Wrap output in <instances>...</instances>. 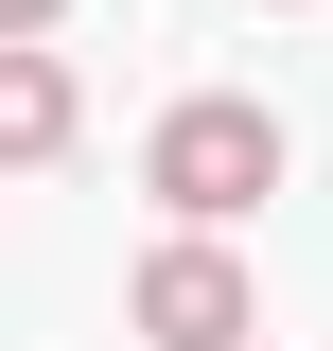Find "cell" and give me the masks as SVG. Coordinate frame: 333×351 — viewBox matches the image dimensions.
Wrapping results in <instances>:
<instances>
[{
    "label": "cell",
    "instance_id": "obj_1",
    "mask_svg": "<svg viewBox=\"0 0 333 351\" xmlns=\"http://www.w3.org/2000/svg\"><path fill=\"white\" fill-rule=\"evenodd\" d=\"M140 193H158L175 228H246L263 193H281V123L228 106V88H193V106H158V141H140Z\"/></svg>",
    "mask_w": 333,
    "mask_h": 351
},
{
    "label": "cell",
    "instance_id": "obj_2",
    "mask_svg": "<svg viewBox=\"0 0 333 351\" xmlns=\"http://www.w3.org/2000/svg\"><path fill=\"white\" fill-rule=\"evenodd\" d=\"M123 316H140V351H246L263 334V281L228 263V228H175V246L123 281Z\"/></svg>",
    "mask_w": 333,
    "mask_h": 351
},
{
    "label": "cell",
    "instance_id": "obj_3",
    "mask_svg": "<svg viewBox=\"0 0 333 351\" xmlns=\"http://www.w3.org/2000/svg\"><path fill=\"white\" fill-rule=\"evenodd\" d=\"M36 158H71V71L36 36H0V176H36Z\"/></svg>",
    "mask_w": 333,
    "mask_h": 351
},
{
    "label": "cell",
    "instance_id": "obj_4",
    "mask_svg": "<svg viewBox=\"0 0 333 351\" xmlns=\"http://www.w3.org/2000/svg\"><path fill=\"white\" fill-rule=\"evenodd\" d=\"M53 18H71V0H0V36H53Z\"/></svg>",
    "mask_w": 333,
    "mask_h": 351
}]
</instances>
